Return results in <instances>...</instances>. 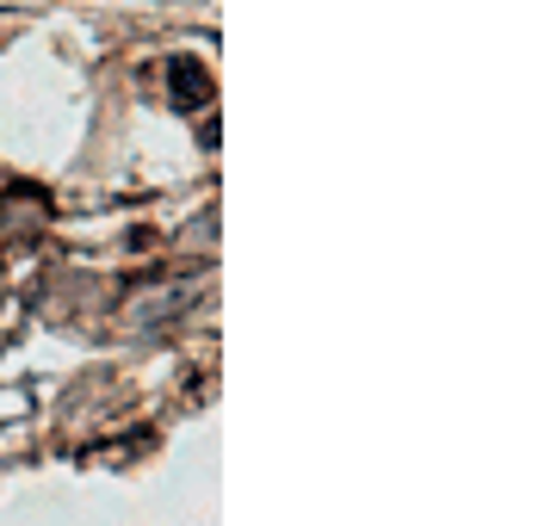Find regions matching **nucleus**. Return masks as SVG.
Segmentation results:
<instances>
[{
	"instance_id": "nucleus-1",
	"label": "nucleus",
	"mask_w": 557,
	"mask_h": 526,
	"mask_svg": "<svg viewBox=\"0 0 557 526\" xmlns=\"http://www.w3.org/2000/svg\"><path fill=\"white\" fill-rule=\"evenodd\" d=\"M199 298V285H168V291H143V298H131V323H161V316H174V310H186Z\"/></svg>"
}]
</instances>
